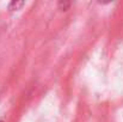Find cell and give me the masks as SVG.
I'll use <instances>...</instances> for the list:
<instances>
[{"label": "cell", "mask_w": 123, "mask_h": 122, "mask_svg": "<svg viewBox=\"0 0 123 122\" xmlns=\"http://www.w3.org/2000/svg\"><path fill=\"white\" fill-rule=\"evenodd\" d=\"M0 122H5V121H2V120H1V121H0Z\"/></svg>", "instance_id": "3"}, {"label": "cell", "mask_w": 123, "mask_h": 122, "mask_svg": "<svg viewBox=\"0 0 123 122\" xmlns=\"http://www.w3.org/2000/svg\"><path fill=\"white\" fill-rule=\"evenodd\" d=\"M24 5H25V1L13 0V1H11V2L8 4V10H10L11 12H13V11H18V10H20Z\"/></svg>", "instance_id": "1"}, {"label": "cell", "mask_w": 123, "mask_h": 122, "mask_svg": "<svg viewBox=\"0 0 123 122\" xmlns=\"http://www.w3.org/2000/svg\"><path fill=\"white\" fill-rule=\"evenodd\" d=\"M57 6H59V8H60V10L66 11V10H68V8H69L71 2H68V1H59V2H57Z\"/></svg>", "instance_id": "2"}]
</instances>
